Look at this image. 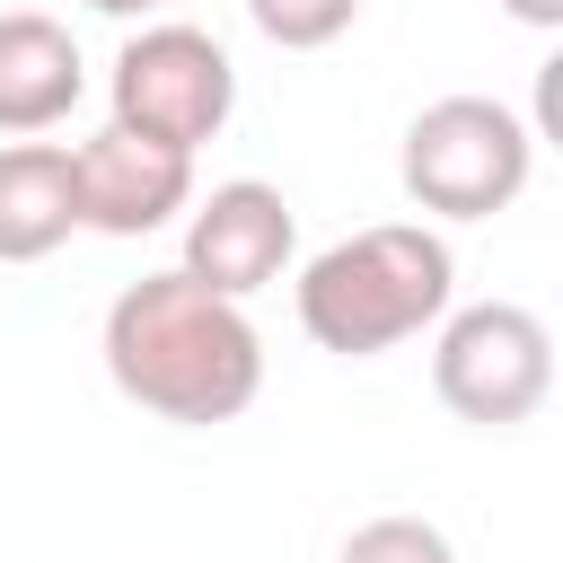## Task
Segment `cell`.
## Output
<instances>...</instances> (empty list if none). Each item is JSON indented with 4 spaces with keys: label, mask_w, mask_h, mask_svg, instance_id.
Listing matches in <instances>:
<instances>
[{
    "label": "cell",
    "mask_w": 563,
    "mask_h": 563,
    "mask_svg": "<svg viewBox=\"0 0 563 563\" xmlns=\"http://www.w3.org/2000/svg\"><path fill=\"white\" fill-rule=\"evenodd\" d=\"M537 167V132L501 106V97H431L405 123L396 176L431 220H493L528 194Z\"/></svg>",
    "instance_id": "cell-3"
},
{
    "label": "cell",
    "mask_w": 563,
    "mask_h": 563,
    "mask_svg": "<svg viewBox=\"0 0 563 563\" xmlns=\"http://www.w3.org/2000/svg\"><path fill=\"white\" fill-rule=\"evenodd\" d=\"M229 106H238V70H229L220 35H202L185 18H158L114 53V123L141 141H167L194 158L202 141H220Z\"/></svg>",
    "instance_id": "cell-5"
},
{
    "label": "cell",
    "mask_w": 563,
    "mask_h": 563,
    "mask_svg": "<svg viewBox=\"0 0 563 563\" xmlns=\"http://www.w3.org/2000/svg\"><path fill=\"white\" fill-rule=\"evenodd\" d=\"M343 563H457V545H449L431 519L387 510V519H361V528L343 537Z\"/></svg>",
    "instance_id": "cell-10"
},
{
    "label": "cell",
    "mask_w": 563,
    "mask_h": 563,
    "mask_svg": "<svg viewBox=\"0 0 563 563\" xmlns=\"http://www.w3.org/2000/svg\"><path fill=\"white\" fill-rule=\"evenodd\" d=\"M70 194H79V229L97 238H150L194 202V158L167 141H141L123 123H106L97 141L70 150Z\"/></svg>",
    "instance_id": "cell-7"
},
{
    "label": "cell",
    "mask_w": 563,
    "mask_h": 563,
    "mask_svg": "<svg viewBox=\"0 0 563 563\" xmlns=\"http://www.w3.org/2000/svg\"><path fill=\"white\" fill-rule=\"evenodd\" d=\"M79 97H88V62H79L70 26L44 18V9H0V132L35 141Z\"/></svg>",
    "instance_id": "cell-8"
},
{
    "label": "cell",
    "mask_w": 563,
    "mask_h": 563,
    "mask_svg": "<svg viewBox=\"0 0 563 563\" xmlns=\"http://www.w3.org/2000/svg\"><path fill=\"white\" fill-rule=\"evenodd\" d=\"M88 9H106V18H150V9H167V0H88Z\"/></svg>",
    "instance_id": "cell-13"
},
{
    "label": "cell",
    "mask_w": 563,
    "mask_h": 563,
    "mask_svg": "<svg viewBox=\"0 0 563 563\" xmlns=\"http://www.w3.org/2000/svg\"><path fill=\"white\" fill-rule=\"evenodd\" d=\"M449 290H457L449 238L422 220H378L299 264V325L334 361H378V352L413 343L422 325H440Z\"/></svg>",
    "instance_id": "cell-2"
},
{
    "label": "cell",
    "mask_w": 563,
    "mask_h": 563,
    "mask_svg": "<svg viewBox=\"0 0 563 563\" xmlns=\"http://www.w3.org/2000/svg\"><path fill=\"white\" fill-rule=\"evenodd\" d=\"M246 18H255L264 44H282V53H317V44H334V35L361 18V0H246Z\"/></svg>",
    "instance_id": "cell-11"
},
{
    "label": "cell",
    "mask_w": 563,
    "mask_h": 563,
    "mask_svg": "<svg viewBox=\"0 0 563 563\" xmlns=\"http://www.w3.org/2000/svg\"><path fill=\"white\" fill-rule=\"evenodd\" d=\"M431 387L457 422L475 431H510L528 422L545 396H554V334L537 308L519 299H475V308H449L440 317V343H431Z\"/></svg>",
    "instance_id": "cell-4"
},
{
    "label": "cell",
    "mask_w": 563,
    "mask_h": 563,
    "mask_svg": "<svg viewBox=\"0 0 563 563\" xmlns=\"http://www.w3.org/2000/svg\"><path fill=\"white\" fill-rule=\"evenodd\" d=\"M501 9H510V18H519V26H545V35H554V26H563V0H501Z\"/></svg>",
    "instance_id": "cell-12"
},
{
    "label": "cell",
    "mask_w": 563,
    "mask_h": 563,
    "mask_svg": "<svg viewBox=\"0 0 563 563\" xmlns=\"http://www.w3.org/2000/svg\"><path fill=\"white\" fill-rule=\"evenodd\" d=\"M79 229L70 150L62 141H9L0 150V264H44Z\"/></svg>",
    "instance_id": "cell-9"
},
{
    "label": "cell",
    "mask_w": 563,
    "mask_h": 563,
    "mask_svg": "<svg viewBox=\"0 0 563 563\" xmlns=\"http://www.w3.org/2000/svg\"><path fill=\"white\" fill-rule=\"evenodd\" d=\"M106 378L141 413L211 431V422H238L255 405L264 334L246 325L238 299L194 282L185 264H167V273H141V282L114 290V308H106Z\"/></svg>",
    "instance_id": "cell-1"
},
{
    "label": "cell",
    "mask_w": 563,
    "mask_h": 563,
    "mask_svg": "<svg viewBox=\"0 0 563 563\" xmlns=\"http://www.w3.org/2000/svg\"><path fill=\"white\" fill-rule=\"evenodd\" d=\"M290 255H299V220H290L282 185H264V176L211 185L185 220V273L211 282L220 299H255L264 282L290 273Z\"/></svg>",
    "instance_id": "cell-6"
}]
</instances>
